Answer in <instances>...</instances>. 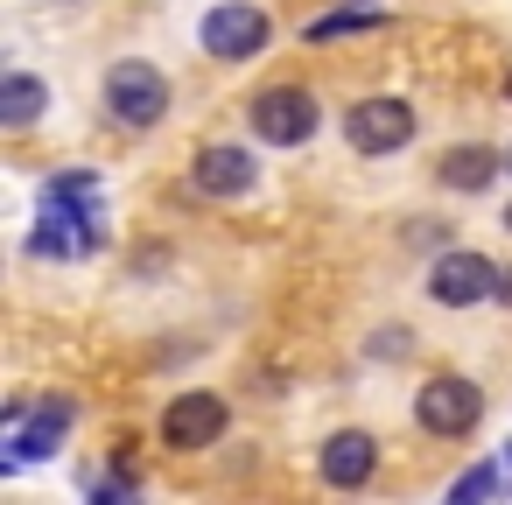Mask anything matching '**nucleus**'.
<instances>
[{
  "mask_svg": "<svg viewBox=\"0 0 512 505\" xmlns=\"http://www.w3.org/2000/svg\"><path fill=\"white\" fill-rule=\"evenodd\" d=\"M99 99H106V120L134 127V134H148V127L169 120V78H162L148 57H120V64L106 71Z\"/></svg>",
  "mask_w": 512,
  "mask_h": 505,
  "instance_id": "nucleus-1",
  "label": "nucleus"
},
{
  "mask_svg": "<svg viewBox=\"0 0 512 505\" xmlns=\"http://www.w3.org/2000/svg\"><path fill=\"white\" fill-rule=\"evenodd\" d=\"M246 120H253V134L267 148H309L316 127H323V106H316L309 85H267V92H253Z\"/></svg>",
  "mask_w": 512,
  "mask_h": 505,
  "instance_id": "nucleus-2",
  "label": "nucleus"
},
{
  "mask_svg": "<svg viewBox=\"0 0 512 505\" xmlns=\"http://www.w3.org/2000/svg\"><path fill=\"white\" fill-rule=\"evenodd\" d=\"M414 421H421V435H435V442H463V435L484 421V393H477V379H463V372H435V379L414 393Z\"/></svg>",
  "mask_w": 512,
  "mask_h": 505,
  "instance_id": "nucleus-3",
  "label": "nucleus"
},
{
  "mask_svg": "<svg viewBox=\"0 0 512 505\" xmlns=\"http://www.w3.org/2000/svg\"><path fill=\"white\" fill-rule=\"evenodd\" d=\"M197 43H204V57H218V64H253V57L274 43V22L253 8V0H218V8L197 22Z\"/></svg>",
  "mask_w": 512,
  "mask_h": 505,
  "instance_id": "nucleus-4",
  "label": "nucleus"
},
{
  "mask_svg": "<svg viewBox=\"0 0 512 505\" xmlns=\"http://www.w3.org/2000/svg\"><path fill=\"white\" fill-rule=\"evenodd\" d=\"M428 302H435V309L498 302V267H491L484 253H470V246H449V253H435V267H428Z\"/></svg>",
  "mask_w": 512,
  "mask_h": 505,
  "instance_id": "nucleus-5",
  "label": "nucleus"
},
{
  "mask_svg": "<svg viewBox=\"0 0 512 505\" xmlns=\"http://www.w3.org/2000/svg\"><path fill=\"white\" fill-rule=\"evenodd\" d=\"M414 127H421V113H414L407 99H358V106L344 113L351 155H400V148L414 141Z\"/></svg>",
  "mask_w": 512,
  "mask_h": 505,
  "instance_id": "nucleus-6",
  "label": "nucleus"
},
{
  "mask_svg": "<svg viewBox=\"0 0 512 505\" xmlns=\"http://www.w3.org/2000/svg\"><path fill=\"white\" fill-rule=\"evenodd\" d=\"M78 421V400H64V393H50V400H15L8 407V449H15V463H43V456H57V442H64V428Z\"/></svg>",
  "mask_w": 512,
  "mask_h": 505,
  "instance_id": "nucleus-7",
  "label": "nucleus"
},
{
  "mask_svg": "<svg viewBox=\"0 0 512 505\" xmlns=\"http://www.w3.org/2000/svg\"><path fill=\"white\" fill-rule=\"evenodd\" d=\"M225 421H232L225 393L190 386V393H176V400L162 407V442H169V449H211V442L225 435Z\"/></svg>",
  "mask_w": 512,
  "mask_h": 505,
  "instance_id": "nucleus-8",
  "label": "nucleus"
},
{
  "mask_svg": "<svg viewBox=\"0 0 512 505\" xmlns=\"http://www.w3.org/2000/svg\"><path fill=\"white\" fill-rule=\"evenodd\" d=\"M260 183V162L246 155V148H232V141H211V148H197V169H190V190L197 197H211V204H232V197H246Z\"/></svg>",
  "mask_w": 512,
  "mask_h": 505,
  "instance_id": "nucleus-9",
  "label": "nucleus"
},
{
  "mask_svg": "<svg viewBox=\"0 0 512 505\" xmlns=\"http://www.w3.org/2000/svg\"><path fill=\"white\" fill-rule=\"evenodd\" d=\"M43 211H50L57 225H71L85 246H99V176H92V169H57V176L43 183Z\"/></svg>",
  "mask_w": 512,
  "mask_h": 505,
  "instance_id": "nucleus-10",
  "label": "nucleus"
},
{
  "mask_svg": "<svg viewBox=\"0 0 512 505\" xmlns=\"http://www.w3.org/2000/svg\"><path fill=\"white\" fill-rule=\"evenodd\" d=\"M316 470H323V484H337V491H358V484H372V470H379V442H372L365 428H337V435L323 442Z\"/></svg>",
  "mask_w": 512,
  "mask_h": 505,
  "instance_id": "nucleus-11",
  "label": "nucleus"
},
{
  "mask_svg": "<svg viewBox=\"0 0 512 505\" xmlns=\"http://www.w3.org/2000/svg\"><path fill=\"white\" fill-rule=\"evenodd\" d=\"M498 169H505V148H484V141H463V148H442L435 155V183L442 190H463V197L491 190Z\"/></svg>",
  "mask_w": 512,
  "mask_h": 505,
  "instance_id": "nucleus-12",
  "label": "nucleus"
},
{
  "mask_svg": "<svg viewBox=\"0 0 512 505\" xmlns=\"http://www.w3.org/2000/svg\"><path fill=\"white\" fill-rule=\"evenodd\" d=\"M43 113H50V85L36 71H8V78H0V127H8V134H29Z\"/></svg>",
  "mask_w": 512,
  "mask_h": 505,
  "instance_id": "nucleus-13",
  "label": "nucleus"
},
{
  "mask_svg": "<svg viewBox=\"0 0 512 505\" xmlns=\"http://www.w3.org/2000/svg\"><path fill=\"white\" fill-rule=\"evenodd\" d=\"M365 29H386V8H337V15H316V22H309V43H337V36H365Z\"/></svg>",
  "mask_w": 512,
  "mask_h": 505,
  "instance_id": "nucleus-14",
  "label": "nucleus"
},
{
  "mask_svg": "<svg viewBox=\"0 0 512 505\" xmlns=\"http://www.w3.org/2000/svg\"><path fill=\"white\" fill-rule=\"evenodd\" d=\"M505 484V463H477V470H463L456 484H449V498H491Z\"/></svg>",
  "mask_w": 512,
  "mask_h": 505,
  "instance_id": "nucleus-15",
  "label": "nucleus"
},
{
  "mask_svg": "<svg viewBox=\"0 0 512 505\" xmlns=\"http://www.w3.org/2000/svg\"><path fill=\"white\" fill-rule=\"evenodd\" d=\"M414 351V330L407 323H393V330H372V358H407Z\"/></svg>",
  "mask_w": 512,
  "mask_h": 505,
  "instance_id": "nucleus-16",
  "label": "nucleus"
},
{
  "mask_svg": "<svg viewBox=\"0 0 512 505\" xmlns=\"http://www.w3.org/2000/svg\"><path fill=\"white\" fill-rule=\"evenodd\" d=\"M120 498H134V477H99L92 484V505H120Z\"/></svg>",
  "mask_w": 512,
  "mask_h": 505,
  "instance_id": "nucleus-17",
  "label": "nucleus"
},
{
  "mask_svg": "<svg viewBox=\"0 0 512 505\" xmlns=\"http://www.w3.org/2000/svg\"><path fill=\"white\" fill-rule=\"evenodd\" d=\"M498 302H505V309H512V267H505V274H498Z\"/></svg>",
  "mask_w": 512,
  "mask_h": 505,
  "instance_id": "nucleus-18",
  "label": "nucleus"
},
{
  "mask_svg": "<svg viewBox=\"0 0 512 505\" xmlns=\"http://www.w3.org/2000/svg\"><path fill=\"white\" fill-rule=\"evenodd\" d=\"M505 484H512V442H505Z\"/></svg>",
  "mask_w": 512,
  "mask_h": 505,
  "instance_id": "nucleus-19",
  "label": "nucleus"
},
{
  "mask_svg": "<svg viewBox=\"0 0 512 505\" xmlns=\"http://www.w3.org/2000/svg\"><path fill=\"white\" fill-rule=\"evenodd\" d=\"M505 106H512V78H505Z\"/></svg>",
  "mask_w": 512,
  "mask_h": 505,
  "instance_id": "nucleus-20",
  "label": "nucleus"
},
{
  "mask_svg": "<svg viewBox=\"0 0 512 505\" xmlns=\"http://www.w3.org/2000/svg\"><path fill=\"white\" fill-rule=\"evenodd\" d=\"M505 169H512V141H505Z\"/></svg>",
  "mask_w": 512,
  "mask_h": 505,
  "instance_id": "nucleus-21",
  "label": "nucleus"
},
{
  "mask_svg": "<svg viewBox=\"0 0 512 505\" xmlns=\"http://www.w3.org/2000/svg\"><path fill=\"white\" fill-rule=\"evenodd\" d=\"M505 232H512V204H505Z\"/></svg>",
  "mask_w": 512,
  "mask_h": 505,
  "instance_id": "nucleus-22",
  "label": "nucleus"
}]
</instances>
